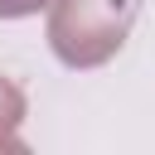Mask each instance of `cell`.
Instances as JSON below:
<instances>
[{
	"label": "cell",
	"mask_w": 155,
	"mask_h": 155,
	"mask_svg": "<svg viewBox=\"0 0 155 155\" xmlns=\"http://www.w3.org/2000/svg\"><path fill=\"white\" fill-rule=\"evenodd\" d=\"M136 10H140V0H58L48 39H53L63 63L92 68L121 48Z\"/></svg>",
	"instance_id": "obj_1"
},
{
	"label": "cell",
	"mask_w": 155,
	"mask_h": 155,
	"mask_svg": "<svg viewBox=\"0 0 155 155\" xmlns=\"http://www.w3.org/2000/svg\"><path fill=\"white\" fill-rule=\"evenodd\" d=\"M19 116H24V97H19V92H15V87L0 78V136H5V131H10Z\"/></svg>",
	"instance_id": "obj_2"
},
{
	"label": "cell",
	"mask_w": 155,
	"mask_h": 155,
	"mask_svg": "<svg viewBox=\"0 0 155 155\" xmlns=\"http://www.w3.org/2000/svg\"><path fill=\"white\" fill-rule=\"evenodd\" d=\"M39 5H48V0H0V19H19V15H34Z\"/></svg>",
	"instance_id": "obj_3"
}]
</instances>
